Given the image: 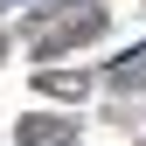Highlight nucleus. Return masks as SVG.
Segmentation results:
<instances>
[{
	"instance_id": "1",
	"label": "nucleus",
	"mask_w": 146,
	"mask_h": 146,
	"mask_svg": "<svg viewBox=\"0 0 146 146\" xmlns=\"http://www.w3.org/2000/svg\"><path fill=\"white\" fill-rule=\"evenodd\" d=\"M21 146H70V125L63 118H28L21 125Z\"/></svg>"
}]
</instances>
